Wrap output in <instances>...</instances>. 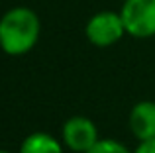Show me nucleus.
Wrapping results in <instances>:
<instances>
[{"label": "nucleus", "instance_id": "7", "mask_svg": "<svg viewBox=\"0 0 155 153\" xmlns=\"http://www.w3.org/2000/svg\"><path fill=\"white\" fill-rule=\"evenodd\" d=\"M87 153H130V151L120 142H114V139H98Z\"/></svg>", "mask_w": 155, "mask_h": 153}, {"label": "nucleus", "instance_id": "5", "mask_svg": "<svg viewBox=\"0 0 155 153\" xmlns=\"http://www.w3.org/2000/svg\"><path fill=\"white\" fill-rule=\"evenodd\" d=\"M130 130L140 142L155 138V102H137L130 112Z\"/></svg>", "mask_w": 155, "mask_h": 153}, {"label": "nucleus", "instance_id": "1", "mask_svg": "<svg viewBox=\"0 0 155 153\" xmlns=\"http://www.w3.org/2000/svg\"><path fill=\"white\" fill-rule=\"evenodd\" d=\"M41 24L34 10L18 6L0 18V47L8 55H24L39 39Z\"/></svg>", "mask_w": 155, "mask_h": 153}, {"label": "nucleus", "instance_id": "2", "mask_svg": "<svg viewBox=\"0 0 155 153\" xmlns=\"http://www.w3.org/2000/svg\"><path fill=\"white\" fill-rule=\"evenodd\" d=\"M120 16L126 34L141 39L155 35V0H126Z\"/></svg>", "mask_w": 155, "mask_h": 153}, {"label": "nucleus", "instance_id": "3", "mask_svg": "<svg viewBox=\"0 0 155 153\" xmlns=\"http://www.w3.org/2000/svg\"><path fill=\"white\" fill-rule=\"evenodd\" d=\"M87 37L96 47H108L120 41L126 34V26L120 14L116 12H98L87 24Z\"/></svg>", "mask_w": 155, "mask_h": 153}, {"label": "nucleus", "instance_id": "4", "mask_svg": "<svg viewBox=\"0 0 155 153\" xmlns=\"http://www.w3.org/2000/svg\"><path fill=\"white\" fill-rule=\"evenodd\" d=\"M63 139L69 149H73L75 153H87L98 142V130L88 118L73 116L63 126Z\"/></svg>", "mask_w": 155, "mask_h": 153}, {"label": "nucleus", "instance_id": "8", "mask_svg": "<svg viewBox=\"0 0 155 153\" xmlns=\"http://www.w3.org/2000/svg\"><path fill=\"white\" fill-rule=\"evenodd\" d=\"M136 153H155V138L147 139V142H140Z\"/></svg>", "mask_w": 155, "mask_h": 153}, {"label": "nucleus", "instance_id": "6", "mask_svg": "<svg viewBox=\"0 0 155 153\" xmlns=\"http://www.w3.org/2000/svg\"><path fill=\"white\" fill-rule=\"evenodd\" d=\"M20 153H63V147L55 138L43 132H35V134L28 135L24 139Z\"/></svg>", "mask_w": 155, "mask_h": 153}, {"label": "nucleus", "instance_id": "9", "mask_svg": "<svg viewBox=\"0 0 155 153\" xmlns=\"http://www.w3.org/2000/svg\"><path fill=\"white\" fill-rule=\"evenodd\" d=\"M0 153H8V151H2V149H0Z\"/></svg>", "mask_w": 155, "mask_h": 153}]
</instances>
